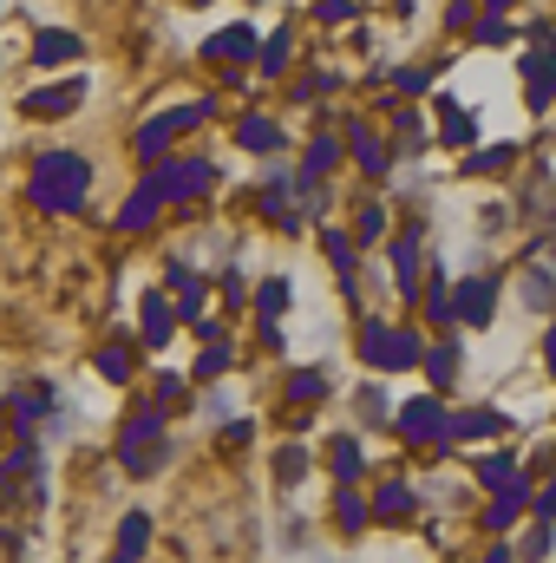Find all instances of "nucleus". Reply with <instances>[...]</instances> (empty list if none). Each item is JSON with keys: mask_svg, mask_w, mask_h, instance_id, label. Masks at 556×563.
<instances>
[{"mask_svg": "<svg viewBox=\"0 0 556 563\" xmlns=\"http://www.w3.org/2000/svg\"><path fill=\"white\" fill-rule=\"evenodd\" d=\"M190 374H197V380H203V387H216V380H223V374H230V347H223V341H210V347H203V354H197V367H190Z\"/></svg>", "mask_w": 556, "mask_h": 563, "instance_id": "obj_34", "label": "nucleus"}, {"mask_svg": "<svg viewBox=\"0 0 556 563\" xmlns=\"http://www.w3.org/2000/svg\"><path fill=\"white\" fill-rule=\"evenodd\" d=\"M334 164H341V139H314V144H308V164L294 170V184H321Z\"/></svg>", "mask_w": 556, "mask_h": 563, "instance_id": "obj_25", "label": "nucleus"}, {"mask_svg": "<svg viewBox=\"0 0 556 563\" xmlns=\"http://www.w3.org/2000/svg\"><path fill=\"white\" fill-rule=\"evenodd\" d=\"M308 465H314V459H308V445H281V452H276V485H301V478H308Z\"/></svg>", "mask_w": 556, "mask_h": 563, "instance_id": "obj_33", "label": "nucleus"}, {"mask_svg": "<svg viewBox=\"0 0 556 563\" xmlns=\"http://www.w3.org/2000/svg\"><path fill=\"white\" fill-rule=\"evenodd\" d=\"M491 328L498 321V276H485V269H471V276H458L452 288V328Z\"/></svg>", "mask_w": 556, "mask_h": 563, "instance_id": "obj_6", "label": "nucleus"}, {"mask_svg": "<svg viewBox=\"0 0 556 563\" xmlns=\"http://www.w3.org/2000/svg\"><path fill=\"white\" fill-rule=\"evenodd\" d=\"M170 426H164V413L157 407H138L132 420H125V432H119V465H125V478H151L164 459H170V439H164Z\"/></svg>", "mask_w": 556, "mask_h": 563, "instance_id": "obj_3", "label": "nucleus"}, {"mask_svg": "<svg viewBox=\"0 0 556 563\" xmlns=\"http://www.w3.org/2000/svg\"><path fill=\"white\" fill-rule=\"evenodd\" d=\"M138 321H144V347H151V354L177 334V314H170V301H164V295H144V301H138Z\"/></svg>", "mask_w": 556, "mask_h": 563, "instance_id": "obj_16", "label": "nucleus"}, {"mask_svg": "<svg viewBox=\"0 0 556 563\" xmlns=\"http://www.w3.org/2000/svg\"><path fill=\"white\" fill-rule=\"evenodd\" d=\"M393 432L400 439H413V445H445V407L432 400V394H419V400H407V407H393Z\"/></svg>", "mask_w": 556, "mask_h": 563, "instance_id": "obj_8", "label": "nucleus"}, {"mask_svg": "<svg viewBox=\"0 0 556 563\" xmlns=\"http://www.w3.org/2000/svg\"><path fill=\"white\" fill-rule=\"evenodd\" d=\"M511 7H518V0H491V13H511Z\"/></svg>", "mask_w": 556, "mask_h": 563, "instance_id": "obj_51", "label": "nucleus"}, {"mask_svg": "<svg viewBox=\"0 0 556 563\" xmlns=\"http://www.w3.org/2000/svg\"><path fill=\"white\" fill-rule=\"evenodd\" d=\"M556 551V525H544V518H537V525H531V531H524V551H518V558H551Z\"/></svg>", "mask_w": 556, "mask_h": 563, "instance_id": "obj_39", "label": "nucleus"}, {"mask_svg": "<svg viewBox=\"0 0 556 563\" xmlns=\"http://www.w3.org/2000/svg\"><path fill=\"white\" fill-rule=\"evenodd\" d=\"M367 518H374V511H367V498H360L354 485H341V492H334V525H341V538H360V531H367Z\"/></svg>", "mask_w": 556, "mask_h": 563, "instance_id": "obj_22", "label": "nucleus"}, {"mask_svg": "<svg viewBox=\"0 0 556 563\" xmlns=\"http://www.w3.org/2000/svg\"><path fill=\"white\" fill-rule=\"evenodd\" d=\"M321 250H327V263L341 269V276H354L360 263H354V243H347V230H321Z\"/></svg>", "mask_w": 556, "mask_h": 563, "instance_id": "obj_37", "label": "nucleus"}, {"mask_svg": "<svg viewBox=\"0 0 556 563\" xmlns=\"http://www.w3.org/2000/svg\"><path fill=\"white\" fill-rule=\"evenodd\" d=\"M544 367H551V380H556V321H551V334H544Z\"/></svg>", "mask_w": 556, "mask_h": 563, "instance_id": "obj_50", "label": "nucleus"}, {"mask_svg": "<svg viewBox=\"0 0 556 563\" xmlns=\"http://www.w3.org/2000/svg\"><path fill=\"white\" fill-rule=\"evenodd\" d=\"M425 288V321L432 328H452V282H445V263H432V276L419 282Z\"/></svg>", "mask_w": 556, "mask_h": 563, "instance_id": "obj_21", "label": "nucleus"}, {"mask_svg": "<svg viewBox=\"0 0 556 563\" xmlns=\"http://www.w3.org/2000/svg\"><path fill=\"white\" fill-rule=\"evenodd\" d=\"M438 119H445V125H438V139L452 144V151H465V144L478 139V112H471V106H458V99H438Z\"/></svg>", "mask_w": 556, "mask_h": 563, "instance_id": "obj_17", "label": "nucleus"}, {"mask_svg": "<svg viewBox=\"0 0 556 563\" xmlns=\"http://www.w3.org/2000/svg\"><path fill=\"white\" fill-rule=\"evenodd\" d=\"M99 380H112V387L132 380V347H125V341H105V347H99Z\"/></svg>", "mask_w": 556, "mask_h": 563, "instance_id": "obj_29", "label": "nucleus"}, {"mask_svg": "<svg viewBox=\"0 0 556 563\" xmlns=\"http://www.w3.org/2000/svg\"><path fill=\"white\" fill-rule=\"evenodd\" d=\"M223 295H230V301H243V295H249V282H243V269H230V276H223Z\"/></svg>", "mask_w": 556, "mask_h": 563, "instance_id": "obj_49", "label": "nucleus"}, {"mask_svg": "<svg viewBox=\"0 0 556 563\" xmlns=\"http://www.w3.org/2000/svg\"><path fill=\"white\" fill-rule=\"evenodd\" d=\"M354 413H360V420H374V426H387V420H393V400H387V387H380V380H367V387L354 394Z\"/></svg>", "mask_w": 556, "mask_h": 563, "instance_id": "obj_30", "label": "nucleus"}, {"mask_svg": "<svg viewBox=\"0 0 556 563\" xmlns=\"http://www.w3.org/2000/svg\"><path fill=\"white\" fill-rule=\"evenodd\" d=\"M216 112V99H190V106H170V112H157V119H144L138 125V157H170V144L184 139V132H197L203 119Z\"/></svg>", "mask_w": 556, "mask_h": 563, "instance_id": "obj_5", "label": "nucleus"}, {"mask_svg": "<svg viewBox=\"0 0 556 563\" xmlns=\"http://www.w3.org/2000/svg\"><path fill=\"white\" fill-rule=\"evenodd\" d=\"M33 203L40 210H53V217H79L86 210V190H92V164L79 157V151H46V157H33Z\"/></svg>", "mask_w": 556, "mask_h": 563, "instance_id": "obj_1", "label": "nucleus"}, {"mask_svg": "<svg viewBox=\"0 0 556 563\" xmlns=\"http://www.w3.org/2000/svg\"><path fill=\"white\" fill-rule=\"evenodd\" d=\"M524 511H531V485H518V492H504V498H498V505L485 511V531H511V525H518Z\"/></svg>", "mask_w": 556, "mask_h": 563, "instance_id": "obj_28", "label": "nucleus"}, {"mask_svg": "<svg viewBox=\"0 0 556 563\" xmlns=\"http://www.w3.org/2000/svg\"><path fill=\"white\" fill-rule=\"evenodd\" d=\"M236 144H243V151H281V125L263 119V112H249V119L236 125Z\"/></svg>", "mask_w": 556, "mask_h": 563, "instance_id": "obj_26", "label": "nucleus"}, {"mask_svg": "<svg viewBox=\"0 0 556 563\" xmlns=\"http://www.w3.org/2000/svg\"><path fill=\"white\" fill-rule=\"evenodd\" d=\"M380 236H387V210H380V203H360V217H354V236H347V243H360V250H374Z\"/></svg>", "mask_w": 556, "mask_h": 563, "instance_id": "obj_31", "label": "nucleus"}, {"mask_svg": "<svg viewBox=\"0 0 556 563\" xmlns=\"http://www.w3.org/2000/svg\"><path fill=\"white\" fill-rule=\"evenodd\" d=\"M387 112H393V132H400V139H425V119H419L413 106H387Z\"/></svg>", "mask_w": 556, "mask_h": 563, "instance_id": "obj_43", "label": "nucleus"}, {"mask_svg": "<svg viewBox=\"0 0 556 563\" xmlns=\"http://www.w3.org/2000/svg\"><path fill=\"white\" fill-rule=\"evenodd\" d=\"M387 256H393V288H400V295L413 301V295H419V282H425V250H419V217H413V230H400V236H393V250H387Z\"/></svg>", "mask_w": 556, "mask_h": 563, "instance_id": "obj_9", "label": "nucleus"}, {"mask_svg": "<svg viewBox=\"0 0 556 563\" xmlns=\"http://www.w3.org/2000/svg\"><path fill=\"white\" fill-rule=\"evenodd\" d=\"M151 551V511H132L125 525H119V558L112 563H138Z\"/></svg>", "mask_w": 556, "mask_h": 563, "instance_id": "obj_24", "label": "nucleus"}, {"mask_svg": "<svg viewBox=\"0 0 556 563\" xmlns=\"http://www.w3.org/2000/svg\"><path fill=\"white\" fill-rule=\"evenodd\" d=\"M73 59H86V40H79V33H59V26H40L33 66H40V73H59V66H73Z\"/></svg>", "mask_w": 556, "mask_h": 563, "instance_id": "obj_11", "label": "nucleus"}, {"mask_svg": "<svg viewBox=\"0 0 556 563\" xmlns=\"http://www.w3.org/2000/svg\"><path fill=\"white\" fill-rule=\"evenodd\" d=\"M288 400H308V407L327 400V367H301V374L288 380Z\"/></svg>", "mask_w": 556, "mask_h": 563, "instance_id": "obj_35", "label": "nucleus"}, {"mask_svg": "<svg viewBox=\"0 0 556 563\" xmlns=\"http://www.w3.org/2000/svg\"><path fill=\"white\" fill-rule=\"evenodd\" d=\"M263 217L276 223L281 236H301V210L288 203V170H269V184H263Z\"/></svg>", "mask_w": 556, "mask_h": 563, "instance_id": "obj_15", "label": "nucleus"}, {"mask_svg": "<svg viewBox=\"0 0 556 563\" xmlns=\"http://www.w3.org/2000/svg\"><path fill=\"white\" fill-rule=\"evenodd\" d=\"M458 374H465V347H458V341H438V347H425V380H432L438 394H445Z\"/></svg>", "mask_w": 556, "mask_h": 563, "instance_id": "obj_18", "label": "nucleus"}, {"mask_svg": "<svg viewBox=\"0 0 556 563\" xmlns=\"http://www.w3.org/2000/svg\"><path fill=\"white\" fill-rule=\"evenodd\" d=\"M438 66H445V59H432V66H400V92H407V99H413V92H425V86L438 79Z\"/></svg>", "mask_w": 556, "mask_h": 563, "instance_id": "obj_42", "label": "nucleus"}, {"mask_svg": "<svg viewBox=\"0 0 556 563\" xmlns=\"http://www.w3.org/2000/svg\"><path fill=\"white\" fill-rule=\"evenodd\" d=\"M518 295H524V308H537V314H544V308L556 301V276H551V269H524V288H518Z\"/></svg>", "mask_w": 556, "mask_h": 563, "instance_id": "obj_32", "label": "nucleus"}, {"mask_svg": "<svg viewBox=\"0 0 556 563\" xmlns=\"http://www.w3.org/2000/svg\"><path fill=\"white\" fill-rule=\"evenodd\" d=\"M347 151L360 157V170H367V177H387V170H393V144L380 139L374 125H360V119H354V132H347Z\"/></svg>", "mask_w": 556, "mask_h": 563, "instance_id": "obj_14", "label": "nucleus"}, {"mask_svg": "<svg viewBox=\"0 0 556 563\" xmlns=\"http://www.w3.org/2000/svg\"><path fill=\"white\" fill-rule=\"evenodd\" d=\"M144 184L157 190V203H190V197H203L216 184V164L210 157H157Z\"/></svg>", "mask_w": 556, "mask_h": 563, "instance_id": "obj_4", "label": "nucleus"}, {"mask_svg": "<svg viewBox=\"0 0 556 563\" xmlns=\"http://www.w3.org/2000/svg\"><path fill=\"white\" fill-rule=\"evenodd\" d=\"M445 26H452V33H471V26H478V0H452V7H445Z\"/></svg>", "mask_w": 556, "mask_h": 563, "instance_id": "obj_44", "label": "nucleus"}, {"mask_svg": "<svg viewBox=\"0 0 556 563\" xmlns=\"http://www.w3.org/2000/svg\"><path fill=\"white\" fill-rule=\"evenodd\" d=\"M478 485H491V492L504 498V492H518V485H531V478L518 472V459H511V452H491V459H478Z\"/></svg>", "mask_w": 556, "mask_h": 563, "instance_id": "obj_20", "label": "nucleus"}, {"mask_svg": "<svg viewBox=\"0 0 556 563\" xmlns=\"http://www.w3.org/2000/svg\"><path fill=\"white\" fill-rule=\"evenodd\" d=\"M327 472H334V485H354V478L367 472V452H360V439H354V432H341V439L327 445Z\"/></svg>", "mask_w": 556, "mask_h": 563, "instance_id": "obj_19", "label": "nucleus"}, {"mask_svg": "<svg viewBox=\"0 0 556 563\" xmlns=\"http://www.w3.org/2000/svg\"><path fill=\"white\" fill-rule=\"evenodd\" d=\"M86 92H92V79H79V73H73V79H59V86L26 92V99H20V112H26V119H73V112L86 106Z\"/></svg>", "mask_w": 556, "mask_h": 563, "instance_id": "obj_7", "label": "nucleus"}, {"mask_svg": "<svg viewBox=\"0 0 556 563\" xmlns=\"http://www.w3.org/2000/svg\"><path fill=\"white\" fill-rule=\"evenodd\" d=\"M203 59H216V66L256 59V26H223V33H210V40H203Z\"/></svg>", "mask_w": 556, "mask_h": 563, "instance_id": "obj_13", "label": "nucleus"}, {"mask_svg": "<svg viewBox=\"0 0 556 563\" xmlns=\"http://www.w3.org/2000/svg\"><path fill=\"white\" fill-rule=\"evenodd\" d=\"M531 505H537V518H544V525H556V478L537 492V498H531Z\"/></svg>", "mask_w": 556, "mask_h": 563, "instance_id": "obj_48", "label": "nucleus"}, {"mask_svg": "<svg viewBox=\"0 0 556 563\" xmlns=\"http://www.w3.org/2000/svg\"><path fill=\"white\" fill-rule=\"evenodd\" d=\"M354 341H360V361L374 374H407V367L425 361V341H419V328H407V321H360Z\"/></svg>", "mask_w": 556, "mask_h": 563, "instance_id": "obj_2", "label": "nucleus"}, {"mask_svg": "<svg viewBox=\"0 0 556 563\" xmlns=\"http://www.w3.org/2000/svg\"><path fill=\"white\" fill-rule=\"evenodd\" d=\"M184 400V374H157V413H170Z\"/></svg>", "mask_w": 556, "mask_h": 563, "instance_id": "obj_46", "label": "nucleus"}, {"mask_svg": "<svg viewBox=\"0 0 556 563\" xmlns=\"http://www.w3.org/2000/svg\"><path fill=\"white\" fill-rule=\"evenodd\" d=\"M256 308H263V321H281V308H288V282L269 276L263 288H256Z\"/></svg>", "mask_w": 556, "mask_h": 563, "instance_id": "obj_38", "label": "nucleus"}, {"mask_svg": "<svg viewBox=\"0 0 556 563\" xmlns=\"http://www.w3.org/2000/svg\"><path fill=\"white\" fill-rule=\"evenodd\" d=\"M164 276H170V288H177V295H184V288H197V269H190V263H164Z\"/></svg>", "mask_w": 556, "mask_h": 563, "instance_id": "obj_47", "label": "nucleus"}, {"mask_svg": "<svg viewBox=\"0 0 556 563\" xmlns=\"http://www.w3.org/2000/svg\"><path fill=\"white\" fill-rule=\"evenodd\" d=\"M288 46H294V40H288V26H281V33H269V46H263V73H269V79H281V73H288Z\"/></svg>", "mask_w": 556, "mask_h": 563, "instance_id": "obj_40", "label": "nucleus"}, {"mask_svg": "<svg viewBox=\"0 0 556 563\" xmlns=\"http://www.w3.org/2000/svg\"><path fill=\"white\" fill-rule=\"evenodd\" d=\"M164 217V203H157V190L151 184H138L132 197H125V210H119V230H151Z\"/></svg>", "mask_w": 556, "mask_h": 563, "instance_id": "obj_23", "label": "nucleus"}, {"mask_svg": "<svg viewBox=\"0 0 556 563\" xmlns=\"http://www.w3.org/2000/svg\"><path fill=\"white\" fill-rule=\"evenodd\" d=\"M518 73H524V86H531V112H551L556 106V53H524L518 59Z\"/></svg>", "mask_w": 556, "mask_h": 563, "instance_id": "obj_12", "label": "nucleus"}, {"mask_svg": "<svg viewBox=\"0 0 556 563\" xmlns=\"http://www.w3.org/2000/svg\"><path fill=\"white\" fill-rule=\"evenodd\" d=\"M511 413H498V407H471V413H445V445L452 439H498V432H511Z\"/></svg>", "mask_w": 556, "mask_h": 563, "instance_id": "obj_10", "label": "nucleus"}, {"mask_svg": "<svg viewBox=\"0 0 556 563\" xmlns=\"http://www.w3.org/2000/svg\"><path fill=\"white\" fill-rule=\"evenodd\" d=\"M471 40H478V46H504V40H511V20H504V13H485V20L471 26Z\"/></svg>", "mask_w": 556, "mask_h": 563, "instance_id": "obj_41", "label": "nucleus"}, {"mask_svg": "<svg viewBox=\"0 0 556 563\" xmlns=\"http://www.w3.org/2000/svg\"><path fill=\"white\" fill-rule=\"evenodd\" d=\"M367 511H374V518H407V511H413V485H407V478H387Z\"/></svg>", "mask_w": 556, "mask_h": 563, "instance_id": "obj_27", "label": "nucleus"}, {"mask_svg": "<svg viewBox=\"0 0 556 563\" xmlns=\"http://www.w3.org/2000/svg\"><path fill=\"white\" fill-rule=\"evenodd\" d=\"M511 157H518V144H491V151H478V157H465V170H471V177H498V170H504Z\"/></svg>", "mask_w": 556, "mask_h": 563, "instance_id": "obj_36", "label": "nucleus"}, {"mask_svg": "<svg viewBox=\"0 0 556 563\" xmlns=\"http://www.w3.org/2000/svg\"><path fill=\"white\" fill-rule=\"evenodd\" d=\"M354 13H360V0H314V20H327V26H341Z\"/></svg>", "mask_w": 556, "mask_h": 563, "instance_id": "obj_45", "label": "nucleus"}, {"mask_svg": "<svg viewBox=\"0 0 556 563\" xmlns=\"http://www.w3.org/2000/svg\"><path fill=\"white\" fill-rule=\"evenodd\" d=\"M7 432H13V426H7V400H0V439H7Z\"/></svg>", "mask_w": 556, "mask_h": 563, "instance_id": "obj_52", "label": "nucleus"}]
</instances>
